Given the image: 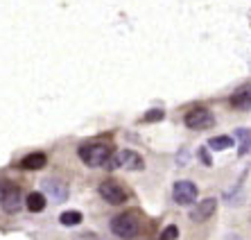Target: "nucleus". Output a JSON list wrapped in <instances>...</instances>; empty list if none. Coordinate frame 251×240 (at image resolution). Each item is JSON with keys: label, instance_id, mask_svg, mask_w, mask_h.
I'll use <instances>...</instances> for the list:
<instances>
[{"label": "nucleus", "instance_id": "nucleus-6", "mask_svg": "<svg viewBox=\"0 0 251 240\" xmlns=\"http://www.w3.org/2000/svg\"><path fill=\"white\" fill-rule=\"evenodd\" d=\"M0 206L5 209V213H18L21 206H23V197H21V188L16 184L7 182L2 188V195H0Z\"/></svg>", "mask_w": 251, "mask_h": 240}, {"label": "nucleus", "instance_id": "nucleus-10", "mask_svg": "<svg viewBox=\"0 0 251 240\" xmlns=\"http://www.w3.org/2000/svg\"><path fill=\"white\" fill-rule=\"evenodd\" d=\"M48 163V157L43 152H32L27 154V157L21 159V163H18V168H23V170H41L46 168Z\"/></svg>", "mask_w": 251, "mask_h": 240}, {"label": "nucleus", "instance_id": "nucleus-7", "mask_svg": "<svg viewBox=\"0 0 251 240\" xmlns=\"http://www.w3.org/2000/svg\"><path fill=\"white\" fill-rule=\"evenodd\" d=\"M199 197V190L193 182H176L172 188V199H175L179 206H190L195 204Z\"/></svg>", "mask_w": 251, "mask_h": 240}, {"label": "nucleus", "instance_id": "nucleus-18", "mask_svg": "<svg viewBox=\"0 0 251 240\" xmlns=\"http://www.w3.org/2000/svg\"><path fill=\"white\" fill-rule=\"evenodd\" d=\"M199 159H201V163H204V165H213V161H210V154L206 152V150H201V152H199Z\"/></svg>", "mask_w": 251, "mask_h": 240}, {"label": "nucleus", "instance_id": "nucleus-13", "mask_svg": "<svg viewBox=\"0 0 251 240\" xmlns=\"http://www.w3.org/2000/svg\"><path fill=\"white\" fill-rule=\"evenodd\" d=\"M84 215L79 211H66L59 215V222L64 224V227H77V224H82Z\"/></svg>", "mask_w": 251, "mask_h": 240}, {"label": "nucleus", "instance_id": "nucleus-8", "mask_svg": "<svg viewBox=\"0 0 251 240\" xmlns=\"http://www.w3.org/2000/svg\"><path fill=\"white\" fill-rule=\"evenodd\" d=\"M215 211H217V199L206 197L204 202H199L193 211H190V220L193 222H206V220H210V217L215 215Z\"/></svg>", "mask_w": 251, "mask_h": 240}, {"label": "nucleus", "instance_id": "nucleus-2", "mask_svg": "<svg viewBox=\"0 0 251 240\" xmlns=\"http://www.w3.org/2000/svg\"><path fill=\"white\" fill-rule=\"evenodd\" d=\"M113 150L104 143H84L79 147V159H82L84 163L88 168H104L106 161L111 159Z\"/></svg>", "mask_w": 251, "mask_h": 240}, {"label": "nucleus", "instance_id": "nucleus-1", "mask_svg": "<svg viewBox=\"0 0 251 240\" xmlns=\"http://www.w3.org/2000/svg\"><path fill=\"white\" fill-rule=\"evenodd\" d=\"M111 234L120 240H134L136 236H140V229H143V222H140L138 213H120L111 220Z\"/></svg>", "mask_w": 251, "mask_h": 240}, {"label": "nucleus", "instance_id": "nucleus-15", "mask_svg": "<svg viewBox=\"0 0 251 240\" xmlns=\"http://www.w3.org/2000/svg\"><path fill=\"white\" fill-rule=\"evenodd\" d=\"M176 238H179V227H175V224L165 227L163 234H161V240H176Z\"/></svg>", "mask_w": 251, "mask_h": 240}, {"label": "nucleus", "instance_id": "nucleus-4", "mask_svg": "<svg viewBox=\"0 0 251 240\" xmlns=\"http://www.w3.org/2000/svg\"><path fill=\"white\" fill-rule=\"evenodd\" d=\"M98 193L106 204H113V206H120L129 199V190L123 186V184H118L116 179H106V182H102L100 188H98Z\"/></svg>", "mask_w": 251, "mask_h": 240}, {"label": "nucleus", "instance_id": "nucleus-12", "mask_svg": "<svg viewBox=\"0 0 251 240\" xmlns=\"http://www.w3.org/2000/svg\"><path fill=\"white\" fill-rule=\"evenodd\" d=\"M46 195L43 193H29L27 197H25V206H27L29 213H41L43 209H46Z\"/></svg>", "mask_w": 251, "mask_h": 240}, {"label": "nucleus", "instance_id": "nucleus-14", "mask_svg": "<svg viewBox=\"0 0 251 240\" xmlns=\"http://www.w3.org/2000/svg\"><path fill=\"white\" fill-rule=\"evenodd\" d=\"M231 145H233V138H231V136H215V138L208 141V147L210 150H217V152H220V150H228Z\"/></svg>", "mask_w": 251, "mask_h": 240}, {"label": "nucleus", "instance_id": "nucleus-19", "mask_svg": "<svg viewBox=\"0 0 251 240\" xmlns=\"http://www.w3.org/2000/svg\"><path fill=\"white\" fill-rule=\"evenodd\" d=\"M5 184H7L5 179H0V195H2V188H5Z\"/></svg>", "mask_w": 251, "mask_h": 240}, {"label": "nucleus", "instance_id": "nucleus-11", "mask_svg": "<svg viewBox=\"0 0 251 240\" xmlns=\"http://www.w3.org/2000/svg\"><path fill=\"white\" fill-rule=\"evenodd\" d=\"M231 107L242 109V111H247V109H249V84H245V86L238 88V91L231 95Z\"/></svg>", "mask_w": 251, "mask_h": 240}, {"label": "nucleus", "instance_id": "nucleus-16", "mask_svg": "<svg viewBox=\"0 0 251 240\" xmlns=\"http://www.w3.org/2000/svg\"><path fill=\"white\" fill-rule=\"evenodd\" d=\"M158 120H163V111L161 109H152V111L145 113V123H158Z\"/></svg>", "mask_w": 251, "mask_h": 240}, {"label": "nucleus", "instance_id": "nucleus-3", "mask_svg": "<svg viewBox=\"0 0 251 240\" xmlns=\"http://www.w3.org/2000/svg\"><path fill=\"white\" fill-rule=\"evenodd\" d=\"M183 123H186L188 129H193V132H201V129H210L215 125V116L206 107H193L183 116Z\"/></svg>", "mask_w": 251, "mask_h": 240}, {"label": "nucleus", "instance_id": "nucleus-17", "mask_svg": "<svg viewBox=\"0 0 251 240\" xmlns=\"http://www.w3.org/2000/svg\"><path fill=\"white\" fill-rule=\"evenodd\" d=\"M238 136H242V147H240V154H247V152H249V129L238 132Z\"/></svg>", "mask_w": 251, "mask_h": 240}, {"label": "nucleus", "instance_id": "nucleus-5", "mask_svg": "<svg viewBox=\"0 0 251 240\" xmlns=\"http://www.w3.org/2000/svg\"><path fill=\"white\" fill-rule=\"evenodd\" d=\"M104 168L113 170V168H125V170H145V161L138 152L134 150H123L118 154H111V159L106 161Z\"/></svg>", "mask_w": 251, "mask_h": 240}, {"label": "nucleus", "instance_id": "nucleus-9", "mask_svg": "<svg viewBox=\"0 0 251 240\" xmlns=\"http://www.w3.org/2000/svg\"><path fill=\"white\" fill-rule=\"evenodd\" d=\"M43 195H48V197H52L57 204H61V202H66L68 199V186H66L64 182H59V179H46L43 182Z\"/></svg>", "mask_w": 251, "mask_h": 240}]
</instances>
